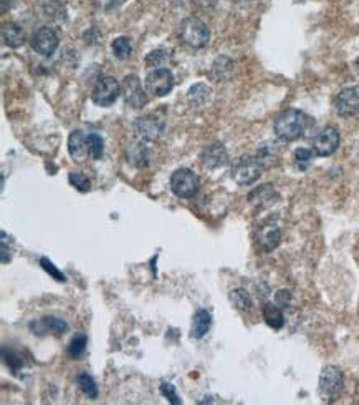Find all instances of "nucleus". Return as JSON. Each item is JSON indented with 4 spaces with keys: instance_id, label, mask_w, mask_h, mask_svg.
<instances>
[{
    "instance_id": "nucleus-31",
    "label": "nucleus",
    "mask_w": 359,
    "mask_h": 405,
    "mask_svg": "<svg viewBox=\"0 0 359 405\" xmlns=\"http://www.w3.org/2000/svg\"><path fill=\"white\" fill-rule=\"evenodd\" d=\"M161 394L164 395V397L169 400L172 405H179L181 404V399L179 395H177L174 385L169 384V382H162L161 384Z\"/></svg>"
},
{
    "instance_id": "nucleus-12",
    "label": "nucleus",
    "mask_w": 359,
    "mask_h": 405,
    "mask_svg": "<svg viewBox=\"0 0 359 405\" xmlns=\"http://www.w3.org/2000/svg\"><path fill=\"white\" fill-rule=\"evenodd\" d=\"M164 122L161 118H157L156 115H145L141 118H138L136 123H134V130H136L138 136H141L142 140H157L161 138L162 133H164Z\"/></svg>"
},
{
    "instance_id": "nucleus-11",
    "label": "nucleus",
    "mask_w": 359,
    "mask_h": 405,
    "mask_svg": "<svg viewBox=\"0 0 359 405\" xmlns=\"http://www.w3.org/2000/svg\"><path fill=\"white\" fill-rule=\"evenodd\" d=\"M339 133L334 127H327L317 133L313 140V150L318 156H329L338 150Z\"/></svg>"
},
{
    "instance_id": "nucleus-29",
    "label": "nucleus",
    "mask_w": 359,
    "mask_h": 405,
    "mask_svg": "<svg viewBox=\"0 0 359 405\" xmlns=\"http://www.w3.org/2000/svg\"><path fill=\"white\" fill-rule=\"evenodd\" d=\"M68 180H70V183L73 184V187L78 189V192L81 193H86L90 189V180L86 178L85 175H81V173H70L68 176Z\"/></svg>"
},
{
    "instance_id": "nucleus-13",
    "label": "nucleus",
    "mask_w": 359,
    "mask_h": 405,
    "mask_svg": "<svg viewBox=\"0 0 359 405\" xmlns=\"http://www.w3.org/2000/svg\"><path fill=\"white\" fill-rule=\"evenodd\" d=\"M229 155L226 146L222 143H212L207 148L202 151V165L209 170H217L222 168L224 165H227Z\"/></svg>"
},
{
    "instance_id": "nucleus-6",
    "label": "nucleus",
    "mask_w": 359,
    "mask_h": 405,
    "mask_svg": "<svg viewBox=\"0 0 359 405\" xmlns=\"http://www.w3.org/2000/svg\"><path fill=\"white\" fill-rule=\"evenodd\" d=\"M119 93H121V85L118 83L116 78L113 77H102L95 85L92 100L98 107H111L116 102Z\"/></svg>"
},
{
    "instance_id": "nucleus-20",
    "label": "nucleus",
    "mask_w": 359,
    "mask_h": 405,
    "mask_svg": "<svg viewBox=\"0 0 359 405\" xmlns=\"http://www.w3.org/2000/svg\"><path fill=\"white\" fill-rule=\"evenodd\" d=\"M38 326H40L43 331H50V332H55L56 336H61L65 334L66 331H68V324H66L63 319L60 317H55V316H47V317H42L40 322H37Z\"/></svg>"
},
{
    "instance_id": "nucleus-22",
    "label": "nucleus",
    "mask_w": 359,
    "mask_h": 405,
    "mask_svg": "<svg viewBox=\"0 0 359 405\" xmlns=\"http://www.w3.org/2000/svg\"><path fill=\"white\" fill-rule=\"evenodd\" d=\"M231 301L241 311H250L252 309V298L245 289H233L231 293Z\"/></svg>"
},
{
    "instance_id": "nucleus-7",
    "label": "nucleus",
    "mask_w": 359,
    "mask_h": 405,
    "mask_svg": "<svg viewBox=\"0 0 359 405\" xmlns=\"http://www.w3.org/2000/svg\"><path fill=\"white\" fill-rule=\"evenodd\" d=\"M121 93L126 105H129V107L134 110L142 108L147 103V97L141 87V80L138 75H126V77L123 78Z\"/></svg>"
},
{
    "instance_id": "nucleus-21",
    "label": "nucleus",
    "mask_w": 359,
    "mask_h": 405,
    "mask_svg": "<svg viewBox=\"0 0 359 405\" xmlns=\"http://www.w3.org/2000/svg\"><path fill=\"white\" fill-rule=\"evenodd\" d=\"M76 384H78L80 390L88 399L95 400V399L98 397V385H97V382H95V379L92 377V375H88V374H85V372L80 374L78 377H76Z\"/></svg>"
},
{
    "instance_id": "nucleus-9",
    "label": "nucleus",
    "mask_w": 359,
    "mask_h": 405,
    "mask_svg": "<svg viewBox=\"0 0 359 405\" xmlns=\"http://www.w3.org/2000/svg\"><path fill=\"white\" fill-rule=\"evenodd\" d=\"M334 107H336V113L339 117L348 118V117L358 115L359 113V87L358 85L343 88L341 92L338 93Z\"/></svg>"
},
{
    "instance_id": "nucleus-18",
    "label": "nucleus",
    "mask_w": 359,
    "mask_h": 405,
    "mask_svg": "<svg viewBox=\"0 0 359 405\" xmlns=\"http://www.w3.org/2000/svg\"><path fill=\"white\" fill-rule=\"evenodd\" d=\"M210 93H212V90H210L207 85H205V83H195V85H193V87L189 88L188 100H189V103L193 105L194 108H202V107H205V105L209 103Z\"/></svg>"
},
{
    "instance_id": "nucleus-17",
    "label": "nucleus",
    "mask_w": 359,
    "mask_h": 405,
    "mask_svg": "<svg viewBox=\"0 0 359 405\" xmlns=\"http://www.w3.org/2000/svg\"><path fill=\"white\" fill-rule=\"evenodd\" d=\"M2 39L8 47L18 49V47H22L23 42H25V35H23L22 27H18L17 23L13 22H7L2 25Z\"/></svg>"
},
{
    "instance_id": "nucleus-24",
    "label": "nucleus",
    "mask_w": 359,
    "mask_h": 405,
    "mask_svg": "<svg viewBox=\"0 0 359 405\" xmlns=\"http://www.w3.org/2000/svg\"><path fill=\"white\" fill-rule=\"evenodd\" d=\"M128 156L129 161H133L136 166H145L147 163V148L141 143H134V145L129 146Z\"/></svg>"
},
{
    "instance_id": "nucleus-4",
    "label": "nucleus",
    "mask_w": 359,
    "mask_h": 405,
    "mask_svg": "<svg viewBox=\"0 0 359 405\" xmlns=\"http://www.w3.org/2000/svg\"><path fill=\"white\" fill-rule=\"evenodd\" d=\"M199 178L193 170L181 168L171 176V189L179 198H193L199 192Z\"/></svg>"
},
{
    "instance_id": "nucleus-1",
    "label": "nucleus",
    "mask_w": 359,
    "mask_h": 405,
    "mask_svg": "<svg viewBox=\"0 0 359 405\" xmlns=\"http://www.w3.org/2000/svg\"><path fill=\"white\" fill-rule=\"evenodd\" d=\"M275 135L284 141H295L308 128V117L300 110H286L275 120Z\"/></svg>"
},
{
    "instance_id": "nucleus-30",
    "label": "nucleus",
    "mask_w": 359,
    "mask_h": 405,
    "mask_svg": "<svg viewBox=\"0 0 359 405\" xmlns=\"http://www.w3.org/2000/svg\"><path fill=\"white\" fill-rule=\"evenodd\" d=\"M167 59H169V52L156 50V52H151V54L147 55L146 64L150 66H162V64H164Z\"/></svg>"
},
{
    "instance_id": "nucleus-3",
    "label": "nucleus",
    "mask_w": 359,
    "mask_h": 405,
    "mask_svg": "<svg viewBox=\"0 0 359 405\" xmlns=\"http://www.w3.org/2000/svg\"><path fill=\"white\" fill-rule=\"evenodd\" d=\"M263 168H265V165L262 163V160L258 158V156L245 155L233 163L231 176L237 184L247 187V184L255 183V181L260 178Z\"/></svg>"
},
{
    "instance_id": "nucleus-8",
    "label": "nucleus",
    "mask_w": 359,
    "mask_h": 405,
    "mask_svg": "<svg viewBox=\"0 0 359 405\" xmlns=\"http://www.w3.org/2000/svg\"><path fill=\"white\" fill-rule=\"evenodd\" d=\"M147 92L154 97H164L174 88V75L167 69H154L146 77Z\"/></svg>"
},
{
    "instance_id": "nucleus-25",
    "label": "nucleus",
    "mask_w": 359,
    "mask_h": 405,
    "mask_svg": "<svg viewBox=\"0 0 359 405\" xmlns=\"http://www.w3.org/2000/svg\"><path fill=\"white\" fill-rule=\"evenodd\" d=\"M86 346H88V337L85 334L75 336L68 346V356L71 359H80L86 352Z\"/></svg>"
},
{
    "instance_id": "nucleus-10",
    "label": "nucleus",
    "mask_w": 359,
    "mask_h": 405,
    "mask_svg": "<svg viewBox=\"0 0 359 405\" xmlns=\"http://www.w3.org/2000/svg\"><path fill=\"white\" fill-rule=\"evenodd\" d=\"M32 49L42 57H51L59 49V35L49 27H42L32 37Z\"/></svg>"
},
{
    "instance_id": "nucleus-23",
    "label": "nucleus",
    "mask_w": 359,
    "mask_h": 405,
    "mask_svg": "<svg viewBox=\"0 0 359 405\" xmlns=\"http://www.w3.org/2000/svg\"><path fill=\"white\" fill-rule=\"evenodd\" d=\"M111 49H113L114 57H118L119 60L128 59V57L131 55V52H133L131 40H129L128 37H118V39H114Z\"/></svg>"
},
{
    "instance_id": "nucleus-2",
    "label": "nucleus",
    "mask_w": 359,
    "mask_h": 405,
    "mask_svg": "<svg viewBox=\"0 0 359 405\" xmlns=\"http://www.w3.org/2000/svg\"><path fill=\"white\" fill-rule=\"evenodd\" d=\"M179 37L184 45L190 47V49H204L209 44L210 32L209 27L205 25L199 18L189 17L181 22L179 27Z\"/></svg>"
},
{
    "instance_id": "nucleus-33",
    "label": "nucleus",
    "mask_w": 359,
    "mask_h": 405,
    "mask_svg": "<svg viewBox=\"0 0 359 405\" xmlns=\"http://www.w3.org/2000/svg\"><path fill=\"white\" fill-rule=\"evenodd\" d=\"M4 360H6V364L11 367V369L13 370V372H16V370L18 369V367L22 365V360L18 359L17 356H13L12 352H8V356H7V352L4 351Z\"/></svg>"
},
{
    "instance_id": "nucleus-37",
    "label": "nucleus",
    "mask_w": 359,
    "mask_h": 405,
    "mask_svg": "<svg viewBox=\"0 0 359 405\" xmlns=\"http://www.w3.org/2000/svg\"><path fill=\"white\" fill-rule=\"evenodd\" d=\"M354 66H356V71H358V75H359V57H358V60H356V64H354Z\"/></svg>"
},
{
    "instance_id": "nucleus-27",
    "label": "nucleus",
    "mask_w": 359,
    "mask_h": 405,
    "mask_svg": "<svg viewBox=\"0 0 359 405\" xmlns=\"http://www.w3.org/2000/svg\"><path fill=\"white\" fill-rule=\"evenodd\" d=\"M293 160H295V165L298 166V170H306L311 163V160H313V151L306 150V148H298L293 153Z\"/></svg>"
},
{
    "instance_id": "nucleus-26",
    "label": "nucleus",
    "mask_w": 359,
    "mask_h": 405,
    "mask_svg": "<svg viewBox=\"0 0 359 405\" xmlns=\"http://www.w3.org/2000/svg\"><path fill=\"white\" fill-rule=\"evenodd\" d=\"M88 146H90V155L93 160H102L104 153V143L103 138L97 135V133H90L88 135Z\"/></svg>"
},
{
    "instance_id": "nucleus-36",
    "label": "nucleus",
    "mask_w": 359,
    "mask_h": 405,
    "mask_svg": "<svg viewBox=\"0 0 359 405\" xmlns=\"http://www.w3.org/2000/svg\"><path fill=\"white\" fill-rule=\"evenodd\" d=\"M13 6V0H2V13H6Z\"/></svg>"
},
{
    "instance_id": "nucleus-35",
    "label": "nucleus",
    "mask_w": 359,
    "mask_h": 405,
    "mask_svg": "<svg viewBox=\"0 0 359 405\" xmlns=\"http://www.w3.org/2000/svg\"><path fill=\"white\" fill-rule=\"evenodd\" d=\"M194 4L200 8H212L215 7V4H217V0H194Z\"/></svg>"
},
{
    "instance_id": "nucleus-34",
    "label": "nucleus",
    "mask_w": 359,
    "mask_h": 405,
    "mask_svg": "<svg viewBox=\"0 0 359 405\" xmlns=\"http://www.w3.org/2000/svg\"><path fill=\"white\" fill-rule=\"evenodd\" d=\"M95 6L98 8H103V11H111L119 4V0H93Z\"/></svg>"
},
{
    "instance_id": "nucleus-16",
    "label": "nucleus",
    "mask_w": 359,
    "mask_h": 405,
    "mask_svg": "<svg viewBox=\"0 0 359 405\" xmlns=\"http://www.w3.org/2000/svg\"><path fill=\"white\" fill-rule=\"evenodd\" d=\"M210 322H212V319H210V314L205 309L195 311L193 317V326H190V337L193 339H202L209 332Z\"/></svg>"
},
{
    "instance_id": "nucleus-19",
    "label": "nucleus",
    "mask_w": 359,
    "mask_h": 405,
    "mask_svg": "<svg viewBox=\"0 0 359 405\" xmlns=\"http://www.w3.org/2000/svg\"><path fill=\"white\" fill-rule=\"evenodd\" d=\"M262 312H263V319H265V322L272 329H276V331H279V329L284 327V324H285L284 314H281V307L276 306V304H265Z\"/></svg>"
},
{
    "instance_id": "nucleus-32",
    "label": "nucleus",
    "mask_w": 359,
    "mask_h": 405,
    "mask_svg": "<svg viewBox=\"0 0 359 405\" xmlns=\"http://www.w3.org/2000/svg\"><path fill=\"white\" fill-rule=\"evenodd\" d=\"M275 303L279 307H288L291 303V293L288 289H281L276 293L275 296Z\"/></svg>"
},
{
    "instance_id": "nucleus-14",
    "label": "nucleus",
    "mask_w": 359,
    "mask_h": 405,
    "mask_svg": "<svg viewBox=\"0 0 359 405\" xmlns=\"http://www.w3.org/2000/svg\"><path fill=\"white\" fill-rule=\"evenodd\" d=\"M68 151L71 155V158L76 161H85L90 155V146H88V135H85L83 131L75 130L70 135L68 140Z\"/></svg>"
},
{
    "instance_id": "nucleus-5",
    "label": "nucleus",
    "mask_w": 359,
    "mask_h": 405,
    "mask_svg": "<svg viewBox=\"0 0 359 405\" xmlns=\"http://www.w3.org/2000/svg\"><path fill=\"white\" fill-rule=\"evenodd\" d=\"M343 372L334 365H327L322 370V375H320V392L329 402L336 400L339 397V394L343 392Z\"/></svg>"
},
{
    "instance_id": "nucleus-15",
    "label": "nucleus",
    "mask_w": 359,
    "mask_h": 405,
    "mask_svg": "<svg viewBox=\"0 0 359 405\" xmlns=\"http://www.w3.org/2000/svg\"><path fill=\"white\" fill-rule=\"evenodd\" d=\"M280 228L275 225V223H267L260 228V233H258V245L263 251H274L280 242Z\"/></svg>"
},
{
    "instance_id": "nucleus-28",
    "label": "nucleus",
    "mask_w": 359,
    "mask_h": 405,
    "mask_svg": "<svg viewBox=\"0 0 359 405\" xmlns=\"http://www.w3.org/2000/svg\"><path fill=\"white\" fill-rule=\"evenodd\" d=\"M40 266L43 268V271H45V273H49L51 278H54L55 281H59V283H65L66 281V276L61 273V271L56 268L54 263H51L49 257H42Z\"/></svg>"
}]
</instances>
